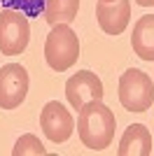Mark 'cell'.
<instances>
[{
	"label": "cell",
	"mask_w": 154,
	"mask_h": 156,
	"mask_svg": "<svg viewBox=\"0 0 154 156\" xmlns=\"http://www.w3.org/2000/svg\"><path fill=\"white\" fill-rule=\"evenodd\" d=\"M103 93L101 77L91 70H79L65 82V98L72 110H82V105L89 100H103Z\"/></svg>",
	"instance_id": "7"
},
{
	"label": "cell",
	"mask_w": 154,
	"mask_h": 156,
	"mask_svg": "<svg viewBox=\"0 0 154 156\" xmlns=\"http://www.w3.org/2000/svg\"><path fill=\"white\" fill-rule=\"evenodd\" d=\"M77 9H79V0H47L42 16L49 26L72 23L77 19Z\"/></svg>",
	"instance_id": "11"
},
{
	"label": "cell",
	"mask_w": 154,
	"mask_h": 156,
	"mask_svg": "<svg viewBox=\"0 0 154 156\" xmlns=\"http://www.w3.org/2000/svg\"><path fill=\"white\" fill-rule=\"evenodd\" d=\"M119 156H149L152 154V133L147 126L142 124H131L124 130L119 147H117Z\"/></svg>",
	"instance_id": "9"
},
{
	"label": "cell",
	"mask_w": 154,
	"mask_h": 156,
	"mask_svg": "<svg viewBox=\"0 0 154 156\" xmlns=\"http://www.w3.org/2000/svg\"><path fill=\"white\" fill-rule=\"evenodd\" d=\"M40 126L51 142L61 144L65 140H70L72 130H75V119L65 110V105H61L58 100H49L40 112Z\"/></svg>",
	"instance_id": "6"
},
{
	"label": "cell",
	"mask_w": 154,
	"mask_h": 156,
	"mask_svg": "<svg viewBox=\"0 0 154 156\" xmlns=\"http://www.w3.org/2000/svg\"><path fill=\"white\" fill-rule=\"evenodd\" d=\"M119 103L128 112H147L154 103V82L147 72L128 68L119 77Z\"/></svg>",
	"instance_id": "3"
},
{
	"label": "cell",
	"mask_w": 154,
	"mask_h": 156,
	"mask_svg": "<svg viewBox=\"0 0 154 156\" xmlns=\"http://www.w3.org/2000/svg\"><path fill=\"white\" fill-rule=\"evenodd\" d=\"M133 54H138L142 61H154V14H145L135 21L133 35H131Z\"/></svg>",
	"instance_id": "10"
},
{
	"label": "cell",
	"mask_w": 154,
	"mask_h": 156,
	"mask_svg": "<svg viewBox=\"0 0 154 156\" xmlns=\"http://www.w3.org/2000/svg\"><path fill=\"white\" fill-rule=\"evenodd\" d=\"M31 40V23L28 16L19 9L5 7L0 12V54L19 56L26 51Z\"/></svg>",
	"instance_id": "4"
},
{
	"label": "cell",
	"mask_w": 154,
	"mask_h": 156,
	"mask_svg": "<svg viewBox=\"0 0 154 156\" xmlns=\"http://www.w3.org/2000/svg\"><path fill=\"white\" fill-rule=\"evenodd\" d=\"M115 112L108 105H103V100H89L82 105L79 117H77V135L84 147L94 151H103L115 140Z\"/></svg>",
	"instance_id": "1"
},
{
	"label": "cell",
	"mask_w": 154,
	"mask_h": 156,
	"mask_svg": "<svg viewBox=\"0 0 154 156\" xmlns=\"http://www.w3.org/2000/svg\"><path fill=\"white\" fill-rule=\"evenodd\" d=\"M96 19L103 33L108 35H122L131 21V0H98L96 2Z\"/></svg>",
	"instance_id": "8"
},
{
	"label": "cell",
	"mask_w": 154,
	"mask_h": 156,
	"mask_svg": "<svg viewBox=\"0 0 154 156\" xmlns=\"http://www.w3.org/2000/svg\"><path fill=\"white\" fill-rule=\"evenodd\" d=\"M140 7H154V0H135Z\"/></svg>",
	"instance_id": "14"
},
{
	"label": "cell",
	"mask_w": 154,
	"mask_h": 156,
	"mask_svg": "<svg viewBox=\"0 0 154 156\" xmlns=\"http://www.w3.org/2000/svg\"><path fill=\"white\" fill-rule=\"evenodd\" d=\"M2 7H9V9H19L26 16H40V12L45 9L47 0H0Z\"/></svg>",
	"instance_id": "13"
},
{
	"label": "cell",
	"mask_w": 154,
	"mask_h": 156,
	"mask_svg": "<svg viewBox=\"0 0 154 156\" xmlns=\"http://www.w3.org/2000/svg\"><path fill=\"white\" fill-rule=\"evenodd\" d=\"M28 70L19 63H7L0 68V107L16 110L28 96Z\"/></svg>",
	"instance_id": "5"
},
{
	"label": "cell",
	"mask_w": 154,
	"mask_h": 156,
	"mask_svg": "<svg viewBox=\"0 0 154 156\" xmlns=\"http://www.w3.org/2000/svg\"><path fill=\"white\" fill-rule=\"evenodd\" d=\"M79 58V37L70 28V23H56L51 26L45 40V61L51 70L65 72Z\"/></svg>",
	"instance_id": "2"
},
{
	"label": "cell",
	"mask_w": 154,
	"mask_h": 156,
	"mask_svg": "<svg viewBox=\"0 0 154 156\" xmlns=\"http://www.w3.org/2000/svg\"><path fill=\"white\" fill-rule=\"evenodd\" d=\"M12 154L14 156H28V154H33V156H45L47 149H45V144L40 142L33 133H26V135H21L19 140H16Z\"/></svg>",
	"instance_id": "12"
},
{
	"label": "cell",
	"mask_w": 154,
	"mask_h": 156,
	"mask_svg": "<svg viewBox=\"0 0 154 156\" xmlns=\"http://www.w3.org/2000/svg\"><path fill=\"white\" fill-rule=\"evenodd\" d=\"M105 2H112V0H105Z\"/></svg>",
	"instance_id": "15"
}]
</instances>
